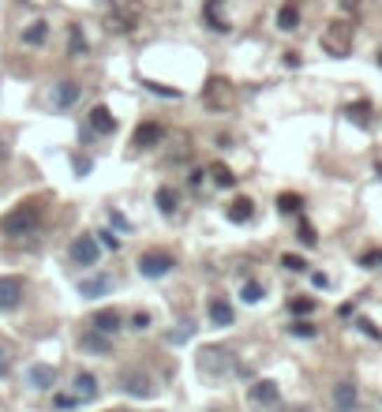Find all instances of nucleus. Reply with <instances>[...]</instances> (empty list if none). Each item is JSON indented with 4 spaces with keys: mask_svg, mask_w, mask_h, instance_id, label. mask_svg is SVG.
<instances>
[{
    "mask_svg": "<svg viewBox=\"0 0 382 412\" xmlns=\"http://www.w3.org/2000/svg\"><path fill=\"white\" fill-rule=\"evenodd\" d=\"M38 221H41V206L38 202H23V206H15V210L0 221V233H4V236H30L38 229Z\"/></svg>",
    "mask_w": 382,
    "mask_h": 412,
    "instance_id": "nucleus-2",
    "label": "nucleus"
},
{
    "mask_svg": "<svg viewBox=\"0 0 382 412\" xmlns=\"http://www.w3.org/2000/svg\"><path fill=\"white\" fill-rule=\"evenodd\" d=\"M86 124H90V132H97V135H113L116 132V116L109 113L105 105H94L90 116H86Z\"/></svg>",
    "mask_w": 382,
    "mask_h": 412,
    "instance_id": "nucleus-14",
    "label": "nucleus"
},
{
    "mask_svg": "<svg viewBox=\"0 0 382 412\" xmlns=\"http://www.w3.org/2000/svg\"><path fill=\"white\" fill-rule=\"evenodd\" d=\"M46 38H49V23H41V19H38V23H30V27L23 30V41H27V46H41Z\"/></svg>",
    "mask_w": 382,
    "mask_h": 412,
    "instance_id": "nucleus-23",
    "label": "nucleus"
},
{
    "mask_svg": "<svg viewBox=\"0 0 382 412\" xmlns=\"http://www.w3.org/2000/svg\"><path fill=\"white\" fill-rule=\"evenodd\" d=\"M68 255H71L75 266H97V259H102V244H97V236H75Z\"/></svg>",
    "mask_w": 382,
    "mask_h": 412,
    "instance_id": "nucleus-5",
    "label": "nucleus"
},
{
    "mask_svg": "<svg viewBox=\"0 0 382 412\" xmlns=\"http://www.w3.org/2000/svg\"><path fill=\"white\" fill-rule=\"evenodd\" d=\"M143 86H146V90H150V94H161V97H172V102H177V97H180V90H177V86H165V83H154V79H146Z\"/></svg>",
    "mask_w": 382,
    "mask_h": 412,
    "instance_id": "nucleus-28",
    "label": "nucleus"
},
{
    "mask_svg": "<svg viewBox=\"0 0 382 412\" xmlns=\"http://www.w3.org/2000/svg\"><path fill=\"white\" fill-rule=\"evenodd\" d=\"M113 289V281H109L105 274H97V277H86V281H79V292L86 300H94V296H105V292Z\"/></svg>",
    "mask_w": 382,
    "mask_h": 412,
    "instance_id": "nucleus-19",
    "label": "nucleus"
},
{
    "mask_svg": "<svg viewBox=\"0 0 382 412\" xmlns=\"http://www.w3.org/2000/svg\"><path fill=\"white\" fill-rule=\"evenodd\" d=\"M378 259H382V255H378Z\"/></svg>",
    "mask_w": 382,
    "mask_h": 412,
    "instance_id": "nucleus-45",
    "label": "nucleus"
},
{
    "mask_svg": "<svg viewBox=\"0 0 382 412\" xmlns=\"http://www.w3.org/2000/svg\"><path fill=\"white\" fill-rule=\"evenodd\" d=\"M300 27V8L296 4H281L278 12V30H296Z\"/></svg>",
    "mask_w": 382,
    "mask_h": 412,
    "instance_id": "nucleus-21",
    "label": "nucleus"
},
{
    "mask_svg": "<svg viewBox=\"0 0 382 412\" xmlns=\"http://www.w3.org/2000/svg\"><path fill=\"white\" fill-rule=\"evenodd\" d=\"M206 311H210V322L214 327H233V303H228L225 296H210V303H206Z\"/></svg>",
    "mask_w": 382,
    "mask_h": 412,
    "instance_id": "nucleus-16",
    "label": "nucleus"
},
{
    "mask_svg": "<svg viewBox=\"0 0 382 412\" xmlns=\"http://www.w3.org/2000/svg\"><path fill=\"white\" fill-rule=\"evenodd\" d=\"M161 139H165V128L154 124V121H146V124H139V128H135V139H132V143H135L139 150H154V146L161 143Z\"/></svg>",
    "mask_w": 382,
    "mask_h": 412,
    "instance_id": "nucleus-12",
    "label": "nucleus"
},
{
    "mask_svg": "<svg viewBox=\"0 0 382 412\" xmlns=\"http://www.w3.org/2000/svg\"><path fill=\"white\" fill-rule=\"evenodd\" d=\"M132 330H139V334L150 330V315H146V311H135V315H132Z\"/></svg>",
    "mask_w": 382,
    "mask_h": 412,
    "instance_id": "nucleus-37",
    "label": "nucleus"
},
{
    "mask_svg": "<svg viewBox=\"0 0 382 412\" xmlns=\"http://www.w3.org/2000/svg\"><path fill=\"white\" fill-rule=\"evenodd\" d=\"M27 383L34 386V390H53L57 386V367H49V364H34L27 371Z\"/></svg>",
    "mask_w": 382,
    "mask_h": 412,
    "instance_id": "nucleus-17",
    "label": "nucleus"
},
{
    "mask_svg": "<svg viewBox=\"0 0 382 412\" xmlns=\"http://www.w3.org/2000/svg\"><path fill=\"white\" fill-rule=\"evenodd\" d=\"M8 367H12V360H8V349H4V345H0V378L8 375Z\"/></svg>",
    "mask_w": 382,
    "mask_h": 412,
    "instance_id": "nucleus-40",
    "label": "nucleus"
},
{
    "mask_svg": "<svg viewBox=\"0 0 382 412\" xmlns=\"http://www.w3.org/2000/svg\"><path fill=\"white\" fill-rule=\"evenodd\" d=\"M79 349H83V352H94V356H113V338L90 327V330L79 338Z\"/></svg>",
    "mask_w": 382,
    "mask_h": 412,
    "instance_id": "nucleus-8",
    "label": "nucleus"
},
{
    "mask_svg": "<svg viewBox=\"0 0 382 412\" xmlns=\"http://www.w3.org/2000/svg\"><path fill=\"white\" fill-rule=\"evenodd\" d=\"M71 57H86V38L79 34V27H71Z\"/></svg>",
    "mask_w": 382,
    "mask_h": 412,
    "instance_id": "nucleus-34",
    "label": "nucleus"
},
{
    "mask_svg": "<svg viewBox=\"0 0 382 412\" xmlns=\"http://www.w3.org/2000/svg\"><path fill=\"white\" fill-rule=\"evenodd\" d=\"M281 266H285V270H292V274H308V263H303V259L300 255H281Z\"/></svg>",
    "mask_w": 382,
    "mask_h": 412,
    "instance_id": "nucleus-29",
    "label": "nucleus"
},
{
    "mask_svg": "<svg viewBox=\"0 0 382 412\" xmlns=\"http://www.w3.org/2000/svg\"><path fill=\"white\" fill-rule=\"evenodd\" d=\"M278 210H281V214H296V210H300V195H281V199H278Z\"/></svg>",
    "mask_w": 382,
    "mask_h": 412,
    "instance_id": "nucleus-33",
    "label": "nucleus"
},
{
    "mask_svg": "<svg viewBox=\"0 0 382 412\" xmlns=\"http://www.w3.org/2000/svg\"><path fill=\"white\" fill-rule=\"evenodd\" d=\"M319 46H322V53H326V57H334V60L348 57V53H353V27H348L345 19H334V23L322 30Z\"/></svg>",
    "mask_w": 382,
    "mask_h": 412,
    "instance_id": "nucleus-3",
    "label": "nucleus"
},
{
    "mask_svg": "<svg viewBox=\"0 0 382 412\" xmlns=\"http://www.w3.org/2000/svg\"><path fill=\"white\" fill-rule=\"evenodd\" d=\"M210 177H214V184H217V188H233V184H236L233 169H228V165H221V161H214V165H210Z\"/></svg>",
    "mask_w": 382,
    "mask_h": 412,
    "instance_id": "nucleus-24",
    "label": "nucleus"
},
{
    "mask_svg": "<svg viewBox=\"0 0 382 412\" xmlns=\"http://www.w3.org/2000/svg\"><path fill=\"white\" fill-rule=\"evenodd\" d=\"M330 397H334V408H337V412H353V408L360 405V390H356L353 383H334Z\"/></svg>",
    "mask_w": 382,
    "mask_h": 412,
    "instance_id": "nucleus-11",
    "label": "nucleus"
},
{
    "mask_svg": "<svg viewBox=\"0 0 382 412\" xmlns=\"http://www.w3.org/2000/svg\"><path fill=\"white\" fill-rule=\"evenodd\" d=\"M251 214H255V202L240 195V199H233V202H228L225 218H228V221H236V225H247V221H251Z\"/></svg>",
    "mask_w": 382,
    "mask_h": 412,
    "instance_id": "nucleus-18",
    "label": "nucleus"
},
{
    "mask_svg": "<svg viewBox=\"0 0 382 412\" xmlns=\"http://www.w3.org/2000/svg\"><path fill=\"white\" fill-rule=\"evenodd\" d=\"M300 244H303V247H315V244H319V236H315V229H311L308 221L300 225Z\"/></svg>",
    "mask_w": 382,
    "mask_h": 412,
    "instance_id": "nucleus-35",
    "label": "nucleus"
},
{
    "mask_svg": "<svg viewBox=\"0 0 382 412\" xmlns=\"http://www.w3.org/2000/svg\"><path fill=\"white\" fill-rule=\"evenodd\" d=\"M75 405H79L75 394H57V408H75Z\"/></svg>",
    "mask_w": 382,
    "mask_h": 412,
    "instance_id": "nucleus-38",
    "label": "nucleus"
},
{
    "mask_svg": "<svg viewBox=\"0 0 382 412\" xmlns=\"http://www.w3.org/2000/svg\"><path fill=\"white\" fill-rule=\"evenodd\" d=\"M356 327H360V330H364V334H367V338H375V341L382 338V330H378V327H375V322H371V319H356Z\"/></svg>",
    "mask_w": 382,
    "mask_h": 412,
    "instance_id": "nucleus-36",
    "label": "nucleus"
},
{
    "mask_svg": "<svg viewBox=\"0 0 382 412\" xmlns=\"http://www.w3.org/2000/svg\"><path fill=\"white\" fill-rule=\"evenodd\" d=\"M289 311H292V315H311V311H315V300L296 296V300H289Z\"/></svg>",
    "mask_w": 382,
    "mask_h": 412,
    "instance_id": "nucleus-30",
    "label": "nucleus"
},
{
    "mask_svg": "<svg viewBox=\"0 0 382 412\" xmlns=\"http://www.w3.org/2000/svg\"><path fill=\"white\" fill-rule=\"evenodd\" d=\"M206 19H210L214 30H228V23H225L221 15H217V0H210V4H206Z\"/></svg>",
    "mask_w": 382,
    "mask_h": 412,
    "instance_id": "nucleus-32",
    "label": "nucleus"
},
{
    "mask_svg": "<svg viewBox=\"0 0 382 412\" xmlns=\"http://www.w3.org/2000/svg\"><path fill=\"white\" fill-rule=\"evenodd\" d=\"M172 266H177V259H172L169 252H143V255H139V263H135V270L143 277H165Z\"/></svg>",
    "mask_w": 382,
    "mask_h": 412,
    "instance_id": "nucleus-4",
    "label": "nucleus"
},
{
    "mask_svg": "<svg viewBox=\"0 0 382 412\" xmlns=\"http://www.w3.org/2000/svg\"><path fill=\"white\" fill-rule=\"evenodd\" d=\"M139 23H143V4L139 0H109V30L132 34Z\"/></svg>",
    "mask_w": 382,
    "mask_h": 412,
    "instance_id": "nucleus-1",
    "label": "nucleus"
},
{
    "mask_svg": "<svg viewBox=\"0 0 382 412\" xmlns=\"http://www.w3.org/2000/svg\"><path fill=\"white\" fill-rule=\"evenodd\" d=\"M94 236H97V244H102V247H109V252H120V236L116 233L102 229V233H94Z\"/></svg>",
    "mask_w": 382,
    "mask_h": 412,
    "instance_id": "nucleus-31",
    "label": "nucleus"
},
{
    "mask_svg": "<svg viewBox=\"0 0 382 412\" xmlns=\"http://www.w3.org/2000/svg\"><path fill=\"white\" fill-rule=\"evenodd\" d=\"M375 60H378V68H382V49H378V57H375Z\"/></svg>",
    "mask_w": 382,
    "mask_h": 412,
    "instance_id": "nucleus-42",
    "label": "nucleus"
},
{
    "mask_svg": "<svg viewBox=\"0 0 382 412\" xmlns=\"http://www.w3.org/2000/svg\"><path fill=\"white\" fill-rule=\"evenodd\" d=\"M292 338H303V341H311V338H319V330H315V322H292L289 327Z\"/></svg>",
    "mask_w": 382,
    "mask_h": 412,
    "instance_id": "nucleus-27",
    "label": "nucleus"
},
{
    "mask_svg": "<svg viewBox=\"0 0 382 412\" xmlns=\"http://www.w3.org/2000/svg\"><path fill=\"white\" fill-rule=\"evenodd\" d=\"M90 327L113 338V334H120V330H124V319H120V311H116V308H102V311H97V315H94V322H90Z\"/></svg>",
    "mask_w": 382,
    "mask_h": 412,
    "instance_id": "nucleus-15",
    "label": "nucleus"
},
{
    "mask_svg": "<svg viewBox=\"0 0 382 412\" xmlns=\"http://www.w3.org/2000/svg\"><path fill=\"white\" fill-rule=\"evenodd\" d=\"M203 102L210 105V109H228V105H233V86H228V79L214 75V79L203 86Z\"/></svg>",
    "mask_w": 382,
    "mask_h": 412,
    "instance_id": "nucleus-6",
    "label": "nucleus"
},
{
    "mask_svg": "<svg viewBox=\"0 0 382 412\" xmlns=\"http://www.w3.org/2000/svg\"><path fill=\"white\" fill-rule=\"evenodd\" d=\"M23 303V281L19 277H0V311H15Z\"/></svg>",
    "mask_w": 382,
    "mask_h": 412,
    "instance_id": "nucleus-9",
    "label": "nucleus"
},
{
    "mask_svg": "<svg viewBox=\"0 0 382 412\" xmlns=\"http://www.w3.org/2000/svg\"><path fill=\"white\" fill-rule=\"evenodd\" d=\"M154 202H158V210H161V214H177V191H172L169 184L154 191Z\"/></svg>",
    "mask_w": 382,
    "mask_h": 412,
    "instance_id": "nucleus-22",
    "label": "nucleus"
},
{
    "mask_svg": "<svg viewBox=\"0 0 382 412\" xmlns=\"http://www.w3.org/2000/svg\"><path fill=\"white\" fill-rule=\"evenodd\" d=\"M71 390H75V397H79V401H94L97 394H102V386H97V375H90V371H75Z\"/></svg>",
    "mask_w": 382,
    "mask_h": 412,
    "instance_id": "nucleus-13",
    "label": "nucleus"
},
{
    "mask_svg": "<svg viewBox=\"0 0 382 412\" xmlns=\"http://www.w3.org/2000/svg\"><path fill=\"white\" fill-rule=\"evenodd\" d=\"M79 94H83V86L75 83V79H64L53 86V94H49V102H53V109H71L75 102H79Z\"/></svg>",
    "mask_w": 382,
    "mask_h": 412,
    "instance_id": "nucleus-7",
    "label": "nucleus"
},
{
    "mask_svg": "<svg viewBox=\"0 0 382 412\" xmlns=\"http://www.w3.org/2000/svg\"><path fill=\"white\" fill-rule=\"evenodd\" d=\"M120 412H128V408H120Z\"/></svg>",
    "mask_w": 382,
    "mask_h": 412,
    "instance_id": "nucleus-44",
    "label": "nucleus"
},
{
    "mask_svg": "<svg viewBox=\"0 0 382 412\" xmlns=\"http://www.w3.org/2000/svg\"><path fill=\"white\" fill-rule=\"evenodd\" d=\"M251 401H255V405H274L278 401V383H270V378L255 383L251 386Z\"/></svg>",
    "mask_w": 382,
    "mask_h": 412,
    "instance_id": "nucleus-20",
    "label": "nucleus"
},
{
    "mask_svg": "<svg viewBox=\"0 0 382 412\" xmlns=\"http://www.w3.org/2000/svg\"><path fill=\"white\" fill-rule=\"evenodd\" d=\"M120 383H124V390H128L132 397H154V386H150V378L139 371V367H128Z\"/></svg>",
    "mask_w": 382,
    "mask_h": 412,
    "instance_id": "nucleus-10",
    "label": "nucleus"
},
{
    "mask_svg": "<svg viewBox=\"0 0 382 412\" xmlns=\"http://www.w3.org/2000/svg\"><path fill=\"white\" fill-rule=\"evenodd\" d=\"M0 158H4V146H0Z\"/></svg>",
    "mask_w": 382,
    "mask_h": 412,
    "instance_id": "nucleus-43",
    "label": "nucleus"
},
{
    "mask_svg": "<svg viewBox=\"0 0 382 412\" xmlns=\"http://www.w3.org/2000/svg\"><path fill=\"white\" fill-rule=\"evenodd\" d=\"M240 296H244V303H259L266 296V289L259 285V281H244V289H240Z\"/></svg>",
    "mask_w": 382,
    "mask_h": 412,
    "instance_id": "nucleus-26",
    "label": "nucleus"
},
{
    "mask_svg": "<svg viewBox=\"0 0 382 412\" xmlns=\"http://www.w3.org/2000/svg\"><path fill=\"white\" fill-rule=\"evenodd\" d=\"M311 281H315V285H319V289H326V285H330V277H326V274H311Z\"/></svg>",
    "mask_w": 382,
    "mask_h": 412,
    "instance_id": "nucleus-41",
    "label": "nucleus"
},
{
    "mask_svg": "<svg viewBox=\"0 0 382 412\" xmlns=\"http://www.w3.org/2000/svg\"><path fill=\"white\" fill-rule=\"evenodd\" d=\"M221 349H206L203 356H199V367H203V371H221V367H225V360H221Z\"/></svg>",
    "mask_w": 382,
    "mask_h": 412,
    "instance_id": "nucleus-25",
    "label": "nucleus"
},
{
    "mask_svg": "<svg viewBox=\"0 0 382 412\" xmlns=\"http://www.w3.org/2000/svg\"><path fill=\"white\" fill-rule=\"evenodd\" d=\"M281 57H285V68H300V53H296V49L281 53Z\"/></svg>",
    "mask_w": 382,
    "mask_h": 412,
    "instance_id": "nucleus-39",
    "label": "nucleus"
}]
</instances>
